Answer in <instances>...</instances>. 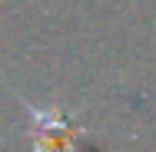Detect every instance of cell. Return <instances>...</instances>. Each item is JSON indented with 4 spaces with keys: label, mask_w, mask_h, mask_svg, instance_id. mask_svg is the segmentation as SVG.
<instances>
[{
    "label": "cell",
    "mask_w": 156,
    "mask_h": 152,
    "mask_svg": "<svg viewBox=\"0 0 156 152\" xmlns=\"http://www.w3.org/2000/svg\"><path fill=\"white\" fill-rule=\"evenodd\" d=\"M33 116V152H70L76 142V129L63 119L60 113H50V109H30Z\"/></svg>",
    "instance_id": "obj_1"
}]
</instances>
